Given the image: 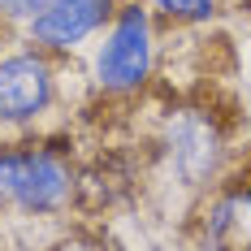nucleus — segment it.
<instances>
[{"instance_id": "f257e3e1", "label": "nucleus", "mask_w": 251, "mask_h": 251, "mask_svg": "<svg viewBox=\"0 0 251 251\" xmlns=\"http://www.w3.org/2000/svg\"><path fill=\"white\" fill-rule=\"evenodd\" d=\"M74 195V165L48 143L0 148V200L30 217H52Z\"/></svg>"}, {"instance_id": "f03ea898", "label": "nucleus", "mask_w": 251, "mask_h": 251, "mask_svg": "<svg viewBox=\"0 0 251 251\" xmlns=\"http://www.w3.org/2000/svg\"><path fill=\"white\" fill-rule=\"evenodd\" d=\"M156 65V39H151V13L139 0H122L113 22L96 48V82L108 96H134L151 78Z\"/></svg>"}, {"instance_id": "7ed1b4c3", "label": "nucleus", "mask_w": 251, "mask_h": 251, "mask_svg": "<svg viewBox=\"0 0 251 251\" xmlns=\"http://www.w3.org/2000/svg\"><path fill=\"white\" fill-rule=\"evenodd\" d=\"M160 156H165V169L177 186L200 191L221 174L226 134L208 108H195V104L169 108V117L160 126Z\"/></svg>"}, {"instance_id": "20e7f679", "label": "nucleus", "mask_w": 251, "mask_h": 251, "mask_svg": "<svg viewBox=\"0 0 251 251\" xmlns=\"http://www.w3.org/2000/svg\"><path fill=\"white\" fill-rule=\"evenodd\" d=\"M56 100V70L48 52L22 48L0 56V126L39 122Z\"/></svg>"}, {"instance_id": "39448f33", "label": "nucleus", "mask_w": 251, "mask_h": 251, "mask_svg": "<svg viewBox=\"0 0 251 251\" xmlns=\"http://www.w3.org/2000/svg\"><path fill=\"white\" fill-rule=\"evenodd\" d=\"M122 0H48L30 22L26 35L39 52H74L82 39L113 22Z\"/></svg>"}, {"instance_id": "423d86ee", "label": "nucleus", "mask_w": 251, "mask_h": 251, "mask_svg": "<svg viewBox=\"0 0 251 251\" xmlns=\"http://www.w3.org/2000/svg\"><path fill=\"white\" fill-rule=\"evenodd\" d=\"M200 251H251V182H234L203 208Z\"/></svg>"}, {"instance_id": "0eeeda50", "label": "nucleus", "mask_w": 251, "mask_h": 251, "mask_svg": "<svg viewBox=\"0 0 251 251\" xmlns=\"http://www.w3.org/2000/svg\"><path fill=\"white\" fill-rule=\"evenodd\" d=\"M148 4V13H160V18H169V22H212L217 18V0H143Z\"/></svg>"}, {"instance_id": "6e6552de", "label": "nucleus", "mask_w": 251, "mask_h": 251, "mask_svg": "<svg viewBox=\"0 0 251 251\" xmlns=\"http://www.w3.org/2000/svg\"><path fill=\"white\" fill-rule=\"evenodd\" d=\"M44 4H48V0H0V18H9V22H30Z\"/></svg>"}]
</instances>
